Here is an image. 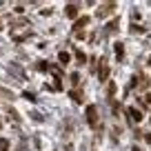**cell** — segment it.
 <instances>
[{
	"instance_id": "6da1fadb",
	"label": "cell",
	"mask_w": 151,
	"mask_h": 151,
	"mask_svg": "<svg viewBox=\"0 0 151 151\" xmlns=\"http://www.w3.org/2000/svg\"><path fill=\"white\" fill-rule=\"evenodd\" d=\"M87 122H89V127H96V124H98V109H96L93 104L87 107Z\"/></svg>"
},
{
	"instance_id": "7a4b0ae2",
	"label": "cell",
	"mask_w": 151,
	"mask_h": 151,
	"mask_svg": "<svg viewBox=\"0 0 151 151\" xmlns=\"http://www.w3.org/2000/svg\"><path fill=\"white\" fill-rule=\"evenodd\" d=\"M98 78H100V82H107V80H109V65H107V62H104V60H100Z\"/></svg>"
},
{
	"instance_id": "3957f363",
	"label": "cell",
	"mask_w": 151,
	"mask_h": 151,
	"mask_svg": "<svg viewBox=\"0 0 151 151\" xmlns=\"http://www.w3.org/2000/svg\"><path fill=\"white\" fill-rule=\"evenodd\" d=\"M113 9H116V5H113V2H107V5H102V7H100V11H98V18H107V16L111 14Z\"/></svg>"
},
{
	"instance_id": "277c9868",
	"label": "cell",
	"mask_w": 151,
	"mask_h": 151,
	"mask_svg": "<svg viewBox=\"0 0 151 151\" xmlns=\"http://www.w3.org/2000/svg\"><path fill=\"white\" fill-rule=\"evenodd\" d=\"M127 113L131 116L133 122H140V120H142V111H140V109H136V107H129V109H127Z\"/></svg>"
},
{
	"instance_id": "5b68a950",
	"label": "cell",
	"mask_w": 151,
	"mask_h": 151,
	"mask_svg": "<svg viewBox=\"0 0 151 151\" xmlns=\"http://www.w3.org/2000/svg\"><path fill=\"white\" fill-rule=\"evenodd\" d=\"M65 14H67V18H76V16H78V7H76V5H67Z\"/></svg>"
},
{
	"instance_id": "8992f818",
	"label": "cell",
	"mask_w": 151,
	"mask_h": 151,
	"mask_svg": "<svg viewBox=\"0 0 151 151\" xmlns=\"http://www.w3.org/2000/svg\"><path fill=\"white\" fill-rule=\"evenodd\" d=\"M118 22H120L118 18H116V20H111V22H109L107 27H104V33H113V31H116V27H118Z\"/></svg>"
},
{
	"instance_id": "52a82bcc",
	"label": "cell",
	"mask_w": 151,
	"mask_h": 151,
	"mask_svg": "<svg viewBox=\"0 0 151 151\" xmlns=\"http://www.w3.org/2000/svg\"><path fill=\"white\" fill-rule=\"evenodd\" d=\"M58 60H60V65H69L71 56H69L67 51H60V53H58Z\"/></svg>"
},
{
	"instance_id": "ba28073f",
	"label": "cell",
	"mask_w": 151,
	"mask_h": 151,
	"mask_svg": "<svg viewBox=\"0 0 151 151\" xmlns=\"http://www.w3.org/2000/svg\"><path fill=\"white\" fill-rule=\"evenodd\" d=\"M87 22H89V18H87V16H85V18H78V20L73 22V29H82Z\"/></svg>"
},
{
	"instance_id": "9c48e42d",
	"label": "cell",
	"mask_w": 151,
	"mask_h": 151,
	"mask_svg": "<svg viewBox=\"0 0 151 151\" xmlns=\"http://www.w3.org/2000/svg\"><path fill=\"white\" fill-rule=\"evenodd\" d=\"M113 47H116V56H118V58L124 56V45H122V42H116Z\"/></svg>"
},
{
	"instance_id": "30bf717a",
	"label": "cell",
	"mask_w": 151,
	"mask_h": 151,
	"mask_svg": "<svg viewBox=\"0 0 151 151\" xmlns=\"http://www.w3.org/2000/svg\"><path fill=\"white\" fill-rule=\"evenodd\" d=\"M69 96H71V98L76 100V102H82V93H80V91H71Z\"/></svg>"
},
{
	"instance_id": "8fae6325",
	"label": "cell",
	"mask_w": 151,
	"mask_h": 151,
	"mask_svg": "<svg viewBox=\"0 0 151 151\" xmlns=\"http://www.w3.org/2000/svg\"><path fill=\"white\" fill-rule=\"evenodd\" d=\"M76 60L85 65V62H87V56H85V53H82V51H76Z\"/></svg>"
},
{
	"instance_id": "7c38bea8",
	"label": "cell",
	"mask_w": 151,
	"mask_h": 151,
	"mask_svg": "<svg viewBox=\"0 0 151 151\" xmlns=\"http://www.w3.org/2000/svg\"><path fill=\"white\" fill-rule=\"evenodd\" d=\"M145 29L140 27V24H131V33H142Z\"/></svg>"
},
{
	"instance_id": "4fadbf2b",
	"label": "cell",
	"mask_w": 151,
	"mask_h": 151,
	"mask_svg": "<svg viewBox=\"0 0 151 151\" xmlns=\"http://www.w3.org/2000/svg\"><path fill=\"white\" fill-rule=\"evenodd\" d=\"M22 96H24V98H27V100H31V102H33V100H36V96H33V93H29V91H24Z\"/></svg>"
},
{
	"instance_id": "5bb4252c",
	"label": "cell",
	"mask_w": 151,
	"mask_h": 151,
	"mask_svg": "<svg viewBox=\"0 0 151 151\" xmlns=\"http://www.w3.org/2000/svg\"><path fill=\"white\" fill-rule=\"evenodd\" d=\"M113 93H116V85L111 82V85H109V96H113Z\"/></svg>"
},
{
	"instance_id": "9a60e30c",
	"label": "cell",
	"mask_w": 151,
	"mask_h": 151,
	"mask_svg": "<svg viewBox=\"0 0 151 151\" xmlns=\"http://www.w3.org/2000/svg\"><path fill=\"white\" fill-rule=\"evenodd\" d=\"M145 102H147V104H151V93H147V98H145Z\"/></svg>"
},
{
	"instance_id": "2e32d148",
	"label": "cell",
	"mask_w": 151,
	"mask_h": 151,
	"mask_svg": "<svg viewBox=\"0 0 151 151\" xmlns=\"http://www.w3.org/2000/svg\"><path fill=\"white\" fill-rule=\"evenodd\" d=\"M131 151H140V149H138V147H133V149H131Z\"/></svg>"
},
{
	"instance_id": "e0dca14e",
	"label": "cell",
	"mask_w": 151,
	"mask_h": 151,
	"mask_svg": "<svg viewBox=\"0 0 151 151\" xmlns=\"http://www.w3.org/2000/svg\"><path fill=\"white\" fill-rule=\"evenodd\" d=\"M149 65H151V58H149Z\"/></svg>"
}]
</instances>
